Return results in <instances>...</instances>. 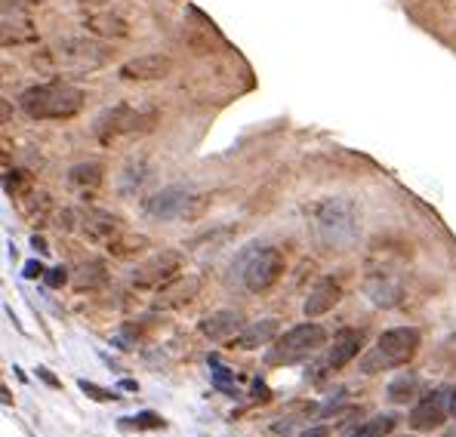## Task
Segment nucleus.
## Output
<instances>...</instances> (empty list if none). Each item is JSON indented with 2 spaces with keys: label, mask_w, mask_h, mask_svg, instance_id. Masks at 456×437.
Wrapping results in <instances>:
<instances>
[{
  "label": "nucleus",
  "mask_w": 456,
  "mask_h": 437,
  "mask_svg": "<svg viewBox=\"0 0 456 437\" xmlns=\"http://www.w3.org/2000/svg\"><path fill=\"white\" fill-rule=\"evenodd\" d=\"M83 102L87 92L65 81L34 83L19 96V108L31 120H71L74 114H81Z\"/></svg>",
  "instance_id": "f257e3e1"
},
{
  "label": "nucleus",
  "mask_w": 456,
  "mask_h": 437,
  "mask_svg": "<svg viewBox=\"0 0 456 437\" xmlns=\"http://www.w3.org/2000/svg\"><path fill=\"white\" fill-rule=\"evenodd\" d=\"M312 222H315L318 240L330 249H349L361 234V216L352 200H345V197L321 200L312 213Z\"/></svg>",
  "instance_id": "f03ea898"
},
{
  "label": "nucleus",
  "mask_w": 456,
  "mask_h": 437,
  "mask_svg": "<svg viewBox=\"0 0 456 437\" xmlns=\"http://www.w3.org/2000/svg\"><path fill=\"white\" fill-rule=\"evenodd\" d=\"M105 62L108 50L99 41H87V37H68L34 56V65L53 68V71H92V68H102Z\"/></svg>",
  "instance_id": "7ed1b4c3"
},
{
  "label": "nucleus",
  "mask_w": 456,
  "mask_h": 437,
  "mask_svg": "<svg viewBox=\"0 0 456 437\" xmlns=\"http://www.w3.org/2000/svg\"><path fill=\"white\" fill-rule=\"evenodd\" d=\"M420 330L416 326H395L385 330L376 339V348H370V354L361 361V373H382V370H398L407 361H413L416 348H420Z\"/></svg>",
  "instance_id": "20e7f679"
},
{
  "label": "nucleus",
  "mask_w": 456,
  "mask_h": 437,
  "mask_svg": "<svg viewBox=\"0 0 456 437\" xmlns=\"http://www.w3.org/2000/svg\"><path fill=\"white\" fill-rule=\"evenodd\" d=\"M327 342V330L321 324H296L293 330H287L284 335H277L275 345L265 351V363L268 366H290L299 363L305 357H312L315 351L324 348Z\"/></svg>",
  "instance_id": "39448f33"
},
{
  "label": "nucleus",
  "mask_w": 456,
  "mask_h": 437,
  "mask_svg": "<svg viewBox=\"0 0 456 437\" xmlns=\"http://www.w3.org/2000/svg\"><path fill=\"white\" fill-rule=\"evenodd\" d=\"M182 253L179 249H160L151 259H145L142 265H136L133 271V286L139 290H164L173 280H179L182 275Z\"/></svg>",
  "instance_id": "423d86ee"
},
{
  "label": "nucleus",
  "mask_w": 456,
  "mask_h": 437,
  "mask_svg": "<svg viewBox=\"0 0 456 437\" xmlns=\"http://www.w3.org/2000/svg\"><path fill=\"white\" fill-rule=\"evenodd\" d=\"M284 275V253L281 249H256L250 259L244 262V286L250 293H265L268 286H275Z\"/></svg>",
  "instance_id": "0eeeda50"
},
{
  "label": "nucleus",
  "mask_w": 456,
  "mask_h": 437,
  "mask_svg": "<svg viewBox=\"0 0 456 437\" xmlns=\"http://www.w3.org/2000/svg\"><path fill=\"white\" fill-rule=\"evenodd\" d=\"M191 200H195L191 188L167 185V188H160L158 194H151V197L145 200V213L151 218H160V222H170V218H191V216H198L195 209H191Z\"/></svg>",
  "instance_id": "6e6552de"
},
{
  "label": "nucleus",
  "mask_w": 456,
  "mask_h": 437,
  "mask_svg": "<svg viewBox=\"0 0 456 437\" xmlns=\"http://www.w3.org/2000/svg\"><path fill=\"white\" fill-rule=\"evenodd\" d=\"M154 120H158V114H154V111H148V114H139V111H133V108H130V105H118V108H111V111H105V114L96 120V136L102 139V142H108V139L123 136V132L148 130Z\"/></svg>",
  "instance_id": "1a4fd4ad"
},
{
  "label": "nucleus",
  "mask_w": 456,
  "mask_h": 437,
  "mask_svg": "<svg viewBox=\"0 0 456 437\" xmlns=\"http://www.w3.org/2000/svg\"><path fill=\"white\" fill-rule=\"evenodd\" d=\"M450 416V391H429L413 403L410 410V428L413 431H435Z\"/></svg>",
  "instance_id": "9d476101"
},
{
  "label": "nucleus",
  "mask_w": 456,
  "mask_h": 437,
  "mask_svg": "<svg viewBox=\"0 0 456 437\" xmlns=\"http://www.w3.org/2000/svg\"><path fill=\"white\" fill-rule=\"evenodd\" d=\"M170 71H173V59L164 53H145V56H136L118 68L123 81H160Z\"/></svg>",
  "instance_id": "9b49d317"
},
{
  "label": "nucleus",
  "mask_w": 456,
  "mask_h": 437,
  "mask_svg": "<svg viewBox=\"0 0 456 437\" xmlns=\"http://www.w3.org/2000/svg\"><path fill=\"white\" fill-rule=\"evenodd\" d=\"M361 345H364V333L361 330H352V326L339 330L333 335V342H330V348H327L324 366H330V370H343L345 363H352L354 357H358Z\"/></svg>",
  "instance_id": "f8f14e48"
},
{
  "label": "nucleus",
  "mask_w": 456,
  "mask_h": 437,
  "mask_svg": "<svg viewBox=\"0 0 456 437\" xmlns=\"http://www.w3.org/2000/svg\"><path fill=\"white\" fill-rule=\"evenodd\" d=\"M81 225H83V234H87L90 240H96V244H114V240L123 234L120 218L105 213V209H87L81 218Z\"/></svg>",
  "instance_id": "ddd939ff"
},
{
  "label": "nucleus",
  "mask_w": 456,
  "mask_h": 437,
  "mask_svg": "<svg viewBox=\"0 0 456 437\" xmlns=\"http://www.w3.org/2000/svg\"><path fill=\"white\" fill-rule=\"evenodd\" d=\"M244 314L241 311H213V314H207L204 321H200V333L207 335L210 342H226V339H235L237 333L244 330Z\"/></svg>",
  "instance_id": "4468645a"
},
{
  "label": "nucleus",
  "mask_w": 456,
  "mask_h": 437,
  "mask_svg": "<svg viewBox=\"0 0 456 437\" xmlns=\"http://www.w3.org/2000/svg\"><path fill=\"white\" fill-rule=\"evenodd\" d=\"M343 299V286H339V280L333 277H324L318 284L308 290L305 302H303V311L305 317H318V314H327L330 308H336V302Z\"/></svg>",
  "instance_id": "2eb2a0df"
},
{
  "label": "nucleus",
  "mask_w": 456,
  "mask_h": 437,
  "mask_svg": "<svg viewBox=\"0 0 456 437\" xmlns=\"http://www.w3.org/2000/svg\"><path fill=\"white\" fill-rule=\"evenodd\" d=\"M277 335V321L275 317H265V321H259V324H247L241 333L231 339V348H244V351H250V348H259V345H268Z\"/></svg>",
  "instance_id": "dca6fc26"
},
{
  "label": "nucleus",
  "mask_w": 456,
  "mask_h": 437,
  "mask_svg": "<svg viewBox=\"0 0 456 437\" xmlns=\"http://www.w3.org/2000/svg\"><path fill=\"white\" fill-rule=\"evenodd\" d=\"M83 28H90L92 34H99V37H118V41L130 34V25L120 19L118 13H111V10L87 13V15H83Z\"/></svg>",
  "instance_id": "f3484780"
},
{
  "label": "nucleus",
  "mask_w": 456,
  "mask_h": 437,
  "mask_svg": "<svg viewBox=\"0 0 456 437\" xmlns=\"http://www.w3.org/2000/svg\"><path fill=\"white\" fill-rule=\"evenodd\" d=\"M102 163L96 160H87V163H77L71 167V173H68V185L71 188H81V191H90V188H99V182H102Z\"/></svg>",
  "instance_id": "a211bd4d"
},
{
  "label": "nucleus",
  "mask_w": 456,
  "mask_h": 437,
  "mask_svg": "<svg viewBox=\"0 0 456 437\" xmlns=\"http://www.w3.org/2000/svg\"><path fill=\"white\" fill-rule=\"evenodd\" d=\"M395 425H398V419L392 416V412H380V416L361 422L358 431H352L349 437H385V434L395 431Z\"/></svg>",
  "instance_id": "6ab92c4d"
},
{
  "label": "nucleus",
  "mask_w": 456,
  "mask_h": 437,
  "mask_svg": "<svg viewBox=\"0 0 456 437\" xmlns=\"http://www.w3.org/2000/svg\"><path fill=\"white\" fill-rule=\"evenodd\" d=\"M416 391H420V379L407 373V376H398L389 385V401L392 403H407V401H413L416 397Z\"/></svg>",
  "instance_id": "aec40b11"
},
{
  "label": "nucleus",
  "mask_w": 456,
  "mask_h": 437,
  "mask_svg": "<svg viewBox=\"0 0 456 437\" xmlns=\"http://www.w3.org/2000/svg\"><path fill=\"white\" fill-rule=\"evenodd\" d=\"M105 280V265L102 262H90L81 268V277H77V286H99Z\"/></svg>",
  "instance_id": "412c9836"
},
{
  "label": "nucleus",
  "mask_w": 456,
  "mask_h": 437,
  "mask_svg": "<svg viewBox=\"0 0 456 437\" xmlns=\"http://www.w3.org/2000/svg\"><path fill=\"white\" fill-rule=\"evenodd\" d=\"M145 244H148L145 237H133V234H130V237H118L114 244H108V249H111L114 256H120V259H123V256L139 253V247H145Z\"/></svg>",
  "instance_id": "4be33fe9"
},
{
  "label": "nucleus",
  "mask_w": 456,
  "mask_h": 437,
  "mask_svg": "<svg viewBox=\"0 0 456 437\" xmlns=\"http://www.w3.org/2000/svg\"><path fill=\"white\" fill-rule=\"evenodd\" d=\"M41 0H4V15H31Z\"/></svg>",
  "instance_id": "5701e85b"
},
{
  "label": "nucleus",
  "mask_w": 456,
  "mask_h": 437,
  "mask_svg": "<svg viewBox=\"0 0 456 437\" xmlns=\"http://www.w3.org/2000/svg\"><path fill=\"white\" fill-rule=\"evenodd\" d=\"M123 425H133V428H164V419L154 416V412H139L133 419H120Z\"/></svg>",
  "instance_id": "b1692460"
},
{
  "label": "nucleus",
  "mask_w": 456,
  "mask_h": 437,
  "mask_svg": "<svg viewBox=\"0 0 456 437\" xmlns=\"http://www.w3.org/2000/svg\"><path fill=\"white\" fill-rule=\"evenodd\" d=\"M81 391L83 394H92V401H118V394H114V391H105V388L92 385V382H87V379L81 382Z\"/></svg>",
  "instance_id": "393cba45"
},
{
  "label": "nucleus",
  "mask_w": 456,
  "mask_h": 437,
  "mask_svg": "<svg viewBox=\"0 0 456 437\" xmlns=\"http://www.w3.org/2000/svg\"><path fill=\"white\" fill-rule=\"evenodd\" d=\"M43 280H46V284H50V286H62V284H65V280H68V271L59 265V268L46 271V277H43Z\"/></svg>",
  "instance_id": "a878e982"
},
{
  "label": "nucleus",
  "mask_w": 456,
  "mask_h": 437,
  "mask_svg": "<svg viewBox=\"0 0 456 437\" xmlns=\"http://www.w3.org/2000/svg\"><path fill=\"white\" fill-rule=\"evenodd\" d=\"M253 394H256L253 401H259V403H265V401H268V388L262 385V382H256V385H253Z\"/></svg>",
  "instance_id": "bb28decb"
},
{
  "label": "nucleus",
  "mask_w": 456,
  "mask_h": 437,
  "mask_svg": "<svg viewBox=\"0 0 456 437\" xmlns=\"http://www.w3.org/2000/svg\"><path fill=\"white\" fill-rule=\"evenodd\" d=\"M41 275H43L41 265H34V262H28V265H25V277H41Z\"/></svg>",
  "instance_id": "cd10ccee"
},
{
  "label": "nucleus",
  "mask_w": 456,
  "mask_h": 437,
  "mask_svg": "<svg viewBox=\"0 0 456 437\" xmlns=\"http://www.w3.org/2000/svg\"><path fill=\"white\" fill-rule=\"evenodd\" d=\"M303 437H330V431H327L324 425H318V428H308V431H305Z\"/></svg>",
  "instance_id": "c85d7f7f"
},
{
  "label": "nucleus",
  "mask_w": 456,
  "mask_h": 437,
  "mask_svg": "<svg viewBox=\"0 0 456 437\" xmlns=\"http://www.w3.org/2000/svg\"><path fill=\"white\" fill-rule=\"evenodd\" d=\"M37 373H41V379L46 382V385H59V382H56V379L50 376V370H37Z\"/></svg>",
  "instance_id": "c756f323"
},
{
  "label": "nucleus",
  "mask_w": 456,
  "mask_h": 437,
  "mask_svg": "<svg viewBox=\"0 0 456 437\" xmlns=\"http://www.w3.org/2000/svg\"><path fill=\"white\" fill-rule=\"evenodd\" d=\"M450 416H456V388H450Z\"/></svg>",
  "instance_id": "7c9ffc66"
}]
</instances>
